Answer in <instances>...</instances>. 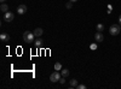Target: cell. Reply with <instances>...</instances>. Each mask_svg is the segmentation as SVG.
<instances>
[{"mask_svg": "<svg viewBox=\"0 0 121 89\" xmlns=\"http://www.w3.org/2000/svg\"><path fill=\"white\" fill-rule=\"evenodd\" d=\"M59 83H60V84H64V83H65V77H63V76L60 77V80H59Z\"/></svg>", "mask_w": 121, "mask_h": 89, "instance_id": "ac0fdd59", "label": "cell"}, {"mask_svg": "<svg viewBox=\"0 0 121 89\" xmlns=\"http://www.w3.org/2000/svg\"><path fill=\"white\" fill-rule=\"evenodd\" d=\"M23 40H24V42H27V43H30V42H34L35 41V35H34V33H32V31H26V33H23Z\"/></svg>", "mask_w": 121, "mask_h": 89, "instance_id": "6da1fadb", "label": "cell"}, {"mask_svg": "<svg viewBox=\"0 0 121 89\" xmlns=\"http://www.w3.org/2000/svg\"><path fill=\"white\" fill-rule=\"evenodd\" d=\"M69 1H72V3H76L78 0H69Z\"/></svg>", "mask_w": 121, "mask_h": 89, "instance_id": "ffe728a7", "label": "cell"}, {"mask_svg": "<svg viewBox=\"0 0 121 89\" xmlns=\"http://www.w3.org/2000/svg\"><path fill=\"white\" fill-rule=\"evenodd\" d=\"M65 7H67L68 10H70V8L73 7V3H72V1H69V3H67V4H65Z\"/></svg>", "mask_w": 121, "mask_h": 89, "instance_id": "2e32d148", "label": "cell"}, {"mask_svg": "<svg viewBox=\"0 0 121 89\" xmlns=\"http://www.w3.org/2000/svg\"><path fill=\"white\" fill-rule=\"evenodd\" d=\"M95 40H96L97 42H103V41H104V36H103V34H102V33H99V31H97V33L95 34Z\"/></svg>", "mask_w": 121, "mask_h": 89, "instance_id": "8992f818", "label": "cell"}, {"mask_svg": "<svg viewBox=\"0 0 121 89\" xmlns=\"http://www.w3.org/2000/svg\"><path fill=\"white\" fill-rule=\"evenodd\" d=\"M0 10H1V12H7V11H9V5H7V4H1V6H0Z\"/></svg>", "mask_w": 121, "mask_h": 89, "instance_id": "30bf717a", "label": "cell"}, {"mask_svg": "<svg viewBox=\"0 0 121 89\" xmlns=\"http://www.w3.org/2000/svg\"><path fill=\"white\" fill-rule=\"evenodd\" d=\"M120 31H121V25L120 24H113L112 27L109 28V33H110V35H113V36L119 35Z\"/></svg>", "mask_w": 121, "mask_h": 89, "instance_id": "7a4b0ae2", "label": "cell"}, {"mask_svg": "<svg viewBox=\"0 0 121 89\" xmlns=\"http://www.w3.org/2000/svg\"><path fill=\"white\" fill-rule=\"evenodd\" d=\"M43 43H44V41L41 40V39H36V41H34V46H35L36 48L41 47V46H43Z\"/></svg>", "mask_w": 121, "mask_h": 89, "instance_id": "9c48e42d", "label": "cell"}, {"mask_svg": "<svg viewBox=\"0 0 121 89\" xmlns=\"http://www.w3.org/2000/svg\"><path fill=\"white\" fill-rule=\"evenodd\" d=\"M60 75H62L63 77H68L69 76V70L68 69H63V70L60 71Z\"/></svg>", "mask_w": 121, "mask_h": 89, "instance_id": "4fadbf2b", "label": "cell"}, {"mask_svg": "<svg viewBox=\"0 0 121 89\" xmlns=\"http://www.w3.org/2000/svg\"><path fill=\"white\" fill-rule=\"evenodd\" d=\"M90 48L92 49V51H96V49L98 48V46H97V43H91L90 45Z\"/></svg>", "mask_w": 121, "mask_h": 89, "instance_id": "9a60e30c", "label": "cell"}, {"mask_svg": "<svg viewBox=\"0 0 121 89\" xmlns=\"http://www.w3.org/2000/svg\"><path fill=\"white\" fill-rule=\"evenodd\" d=\"M60 77H62L60 72H58V71H56V70H55V72H53V74H51V76H50V81H51V82H59Z\"/></svg>", "mask_w": 121, "mask_h": 89, "instance_id": "3957f363", "label": "cell"}, {"mask_svg": "<svg viewBox=\"0 0 121 89\" xmlns=\"http://www.w3.org/2000/svg\"><path fill=\"white\" fill-rule=\"evenodd\" d=\"M119 23H120V25H121V16L119 17Z\"/></svg>", "mask_w": 121, "mask_h": 89, "instance_id": "d6986e66", "label": "cell"}, {"mask_svg": "<svg viewBox=\"0 0 121 89\" xmlns=\"http://www.w3.org/2000/svg\"><path fill=\"white\" fill-rule=\"evenodd\" d=\"M76 89H86V85L85 84H78Z\"/></svg>", "mask_w": 121, "mask_h": 89, "instance_id": "e0dca14e", "label": "cell"}, {"mask_svg": "<svg viewBox=\"0 0 121 89\" xmlns=\"http://www.w3.org/2000/svg\"><path fill=\"white\" fill-rule=\"evenodd\" d=\"M33 33H34V35H35L36 37H40V36L44 34V30H43L41 28H35V30H34Z\"/></svg>", "mask_w": 121, "mask_h": 89, "instance_id": "ba28073f", "label": "cell"}, {"mask_svg": "<svg viewBox=\"0 0 121 89\" xmlns=\"http://www.w3.org/2000/svg\"><path fill=\"white\" fill-rule=\"evenodd\" d=\"M0 41L1 42H9L10 41V35L6 33H1L0 34Z\"/></svg>", "mask_w": 121, "mask_h": 89, "instance_id": "52a82bcc", "label": "cell"}, {"mask_svg": "<svg viewBox=\"0 0 121 89\" xmlns=\"http://www.w3.org/2000/svg\"><path fill=\"white\" fill-rule=\"evenodd\" d=\"M27 5H24V4H21V5H18L17 6V13L18 15H24V13H27Z\"/></svg>", "mask_w": 121, "mask_h": 89, "instance_id": "5b68a950", "label": "cell"}, {"mask_svg": "<svg viewBox=\"0 0 121 89\" xmlns=\"http://www.w3.org/2000/svg\"><path fill=\"white\" fill-rule=\"evenodd\" d=\"M69 84H70V87H72V88H76L78 87V81L75 80V78H73V80H70Z\"/></svg>", "mask_w": 121, "mask_h": 89, "instance_id": "8fae6325", "label": "cell"}, {"mask_svg": "<svg viewBox=\"0 0 121 89\" xmlns=\"http://www.w3.org/2000/svg\"><path fill=\"white\" fill-rule=\"evenodd\" d=\"M96 28H97V31H99V33H103V31H104V25H103V24H100V23L97 24Z\"/></svg>", "mask_w": 121, "mask_h": 89, "instance_id": "7c38bea8", "label": "cell"}, {"mask_svg": "<svg viewBox=\"0 0 121 89\" xmlns=\"http://www.w3.org/2000/svg\"><path fill=\"white\" fill-rule=\"evenodd\" d=\"M53 67H55V70H56V71H60V70H62V64L57 62V63L55 64V66H53Z\"/></svg>", "mask_w": 121, "mask_h": 89, "instance_id": "5bb4252c", "label": "cell"}, {"mask_svg": "<svg viewBox=\"0 0 121 89\" xmlns=\"http://www.w3.org/2000/svg\"><path fill=\"white\" fill-rule=\"evenodd\" d=\"M4 21L5 22H12L13 21V18H15V15L12 13V12H10V11H7V12H4Z\"/></svg>", "mask_w": 121, "mask_h": 89, "instance_id": "277c9868", "label": "cell"}, {"mask_svg": "<svg viewBox=\"0 0 121 89\" xmlns=\"http://www.w3.org/2000/svg\"><path fill=\"white\" fill-rule=\"evenodd\" d=\"M0 1H1V3H5V1H6V0H0Z\"/></svg>", "mask_w": 121, "mask_h": 89, "instance_id": "44dd1931", "label": "cell"}]
</instances>
